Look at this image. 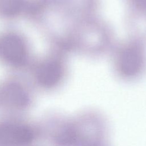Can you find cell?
Segmentation results:
<instances>
[{
    "label": "cell",
    "mask_w": 146,
    "mask_h": 146,
    "mask_svg": "<svg viewBox=\"0 0 146 146\" xmlns=\"http://www.w3.org/2000/svg\"><path fill=\"white\" fill-rule=\"evenodd\" d=\"M55 43L68 55L75 53L91 58L111 52L116 43L111 25L98 15L72 23Z\"/></svg>",
    "instance_id": "6da1fadb"
},
{
    "label": "cell",
    "mask_w": 146,
    "mask_h": 146,
    "mask_svg": "<svg viewBox=\"0 0 146 146\" xmlns=\"http://www.w3.org/2000/svg\"><path fill=\"white\" fill-rule=\"evenodd\" d=\"M108 135L104 116L98 111L86 110L56 123L52 140L55 146H102L107 144Z\"/></svg>",
    "instance_id": "7a4b0ae2"
},
{
    "label": "cell",
    "mask_w": 146,
    "mask_h": 146,
    "mask_svg": "<svg viewBox=\"0 0 146 146\" xmlns=\"http://www.w3.org/2000/svg\"><path fill=\"white\" fill-rule=\"evenodd\" d=\"M36 21L47 33H62L70 25L98 15L100 0H36Z\"/></svg>",
    "instance_id": "3957f363"
},
{
    "label": "cell",
    "mask_w": 146,
    "mask_h": 146,
    "mask_svg": "<svg viewBox=\"0 0 146 146\" xmlns=\"http://www.w3.org/2000/svg\"><path fill=\"white\" fill-rule=\"evenodd\" d=\"M113 72L120 80L131 82L140 78L146 70V42L128 36L116 43L111 52Z\"/></svg>",
    "instance_id": "277c9868"
},
{
    "label": "cell",
    "mask_w": 146,
    "mask_h": 146,
    "mask_svg": "<svg viewBox=\"0 0 146 146\" xmlns=\"http://www.w3.org/2000/svg\"><path fill=\"white\" fill-rule=\"evenodd\" d=\"M67 57V55L51 48L50 52L31 66L35 82L46 90L55 89L61 86L68 75Z\"/></svg>",
    "instance_id": "5b68a950"
},
{
    "label": "cell",
    "mask_w": 146,
    "mask_h": 146,
    "mask_svg": "<svg viewBox=\"0 0 146 146\" xmlns=\"http://www.w3.org/2000/svg\"><path fill=\"white\" fill-rule=\"evenodd\" d=\"M31 49L27 39L13 30L0 34V62L10 68L21 70L30 66Z\"/></svg>",
    "instance_id": "8992f818"
},
{
    "label": "cell",
    "mask_w": 146,
    "mask_h": 146,
    "mask_svg": "<svg viewBox=\"0 0 146 146\" xmlns=\"http://www.w3.org/2000/svg\"><path fill=\"white\" fill-rule=\"evenodd\" d=\"M34 132L28 126L18 123L0 124V146H24L34 139Z\"/></svg>",
    "instance_id": "52a82bcc"
},
{
    "label": "cell",
    "mask_w": 146,
    "mask_h": 146,
    "mask_svg": "<svg viewBox=\"0 0 146 146\" xmlns=\"http://www.w3.org/2000/svg\"><path fill=\"white\" fill-rule=\"evenodd\" d=\"M0 96L7 105L15 108H24L30 102L29 93L25 85L17 79L5 82L0 88Z\"/></svg>",
    "instance_id": "ba28073f"
},
{
    "label": "cell",
    "mask_w": 146,
    "mask_h": 146,
    "mask_svg": "<svg viewBox=\"0 0 146 146\" xmlns=\"http://www.w3.org/2000/svg\"><path fill=\"white\" fill-rule=\"evenodd\" d=\"M29 2L27 0H0V17L13 19L27 13Z\"/></svg>",
    "instance_id": "9c48e42d"
},
{
    "label": "cell",
    "mask_w": 146,
    "mask_h": 146,
    "mask_svg": "<svg viewBox=\"0 0 146 146\" xmlns=\"http://www.w3.org/2000/svg\"><path fill=\"white\" fill-rule=\"evenodd\" d=\"M127 12L146 15V0H124Z\"/></svg>",
    "instance_id": "30bf717a"
},
{
    "label": "cell",
    "mask_w": 146,
    "mask_h": 146,
    "mask_svg": "<svg viewBox=\"0 0 146 146\" xmlns=\"http://www.w3.org/2000/svg\"><path fill=\"white\" fill-rule=\"evenodd\" d=\"M102 146H108V145H107V144H106V145H102Z\"/></svg>",
    "instance_id": "8fae6325"
}]
</instances>
